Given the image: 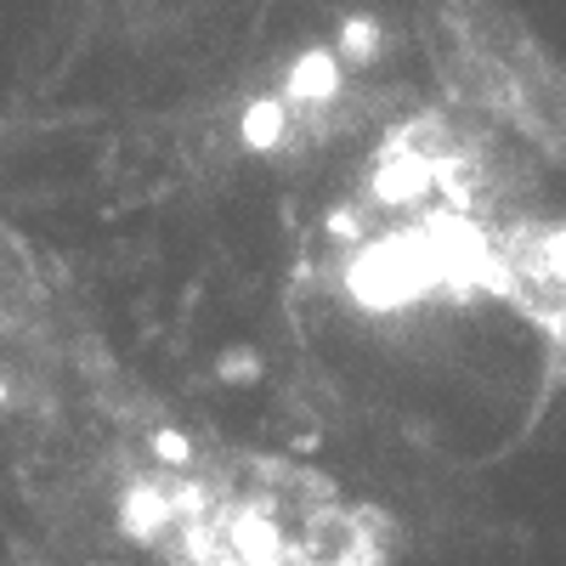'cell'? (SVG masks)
<instances>
[{
  "mask_svg": "<svg viewBox=\"0 0 566 566\" xmlns=\"http://www.w3.org/2000/svg\"><path fill=\"white\" fill-rule=\"evenodd\" d=\"M119 533L159 566H402V527L317 464L165 437L119 493Z\"/></svg>",
  "mask_w": 566,
  "mask_h": 566,
  "instance_id": "cell-2",
  "label": "cell"
},
{
  "mask_svg": "<svg viewBox=\"0 0 566 566\" xmlns=\"http://www.w3.org/2000/svg\"><path fill=\"white\" fill-rule=\"evenodd\" d=\"M328 266L357 306L493 301L566 346V221L476 114H413L328 216Z\"/></svg>",
  "mask_w": 566,
  "mask_h": 566,
  "instance_id": "cell-1",
  "label": "cell"
}]
</instances>
